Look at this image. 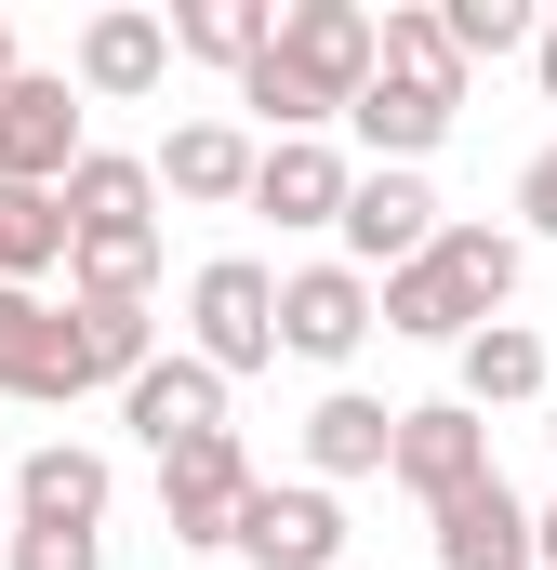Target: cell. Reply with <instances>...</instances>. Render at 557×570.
<instances>
[{
  "instance_id": "obj_1",
  "label": "cell",
  "mask_w": 557,
  "mask_h": 570,
  "mask_svg": "<svg viewBox=\"0 0 557 570\" xmlns=\"http://www.w3.org/2000/svg\"><path fill=\"white\" fill-rule=\"evenodd\" d=\"M372 67H385V13H359V0H292L278 40L240 67V107L266 120V146H305V134H332V120L372 94Z\"/></svg>"
},
{
  "instance_id": "obj_2",
  "label": "cell",
  "mask_w": 557,
  "mask_h": 570,
  "mask_svg": "<svg viewBox=\"0 0 557 570\" xmlns=\"http://www.w3.org/2000/svg\"><path fill=\"white\" fill-rule=\"evenodd\" d=\"M518 226H438V253L424 266H399L385 292V332H412V345H465V332H491L505 305H518Z\"/></svg>"
},
{
  "instance_id": "obj_3",
  "label": "cell",
  "mask_w": 557,
  "mask_h": 570,
  "mask_svg": "<svg viewBox=\"0 0 557 570\" xmlns=\"http://www.w3.org/2000/svg\"><path fill=\"white\" fill-rule=\"evenodd\" d=\"M186 358H213L226 385H240V372H266V358H278V266L213 253V266L186 279Z\"/></svg>"
},
{
  "instance_id": "obj_4",
  "label": "cell",
  "mask_w": 557,
  "mask_h": 570,
  "mask_svg": "<svg viewBox=\"0 0 557 570\" xmlns=\"http://www.w3.org/2000/svg\"><path fill=\"white\" fill-rule=\"evenodd\" d=\"M372 332H385V292L359 279V266H292V279H278V358L345 372Z\"/></svg>"
},
{
  "instance_id": "obj_5",
  "label": "cell",
  "mask_w": 557,
  "mask_h": 570,
  "mask_svg": "<svg viewBox=\"0 0 557 570\" xmlns=\"http://www.w3.org/2000/svg\"><path fill=\"white\" fill-rule=\"evenodd\" d=\"M266 478H253V451H240V425L199 438V451H173L159 464V531L173 544H240V504H253Z\"/></svg>"
},
{
  "instance_id": "obj_6",
  "label": "cell",
  "mask_w": 557,
  "mask_h": 570,
  "mask_svg": "<svg viewBox=\"0 0 557 570\" xmlns=\"http://www.w3.org/2000/svg\"><path fill=\"white\" fill-rule=\"evenodd\" d=\"M385 478L412 491L424 518H438L451 491L505 478V464H491V412H465V399H424V412H399V464H385Z\"/></svg>"
},
{
  "instance_id": "obj_7",
  "label": "cell",
  "mask_w": 557,
  "mask_h": 570,
  "mask_svg": "<svg viewBox=\"0 0 557 570\" xmlns=\"http://www.w3.org/2000/svg\"><path fill=\"white\" fill-rule=\"evenodd\" d=\"M240 558L253 570H359L345 558V504H332L319 478H266V491L240 504Z\"/></svg>"
},
{
  "instance_id": "obj_8",
  "label": "cell",
  "mask_w": 557,
  "mask_h": 570,
  "mask_svg": "<svg viewBox=\"0 0 557 570\" xmlns=\"http://www.w3.org/2000/svg\"><path fill=\"white\" fill-rule=\"evenodd\" d=\"M438 186L424 173H359V199H345V266L359 279H399V266H424L438 253Z\"/></svg>"
},
{
  "instance_id": "obj_9",
  "label": "cell",
  "mask_w": 557,
  "mask_h": 570,
  "mask_svg": "<svg viewBox=\"0 0 557 570\" xmlns=\"http://www.w3.org/2000/svg\"><path fill=\"white\" fill-rule=\"evenodd\" d=\"M120 425H134L159 464H173V451H199V438H226V372H213V358H186V345H173V358H146L134 385H120Z\"/></svg>"
},
{
  "instance_id": "obj_10",
  "label": "cell",
  "mask_w": 557,
  "mask_h": 570,
  "mask_svg": "<svg viewBox=\"0 0 557 570\" xmlns=\"http://www.w3.org/2000/svg\"><path fill=\"white\" fill-rule=\"evenodd\" d=\"M107 504H120V464L80 438H40L13 464V531H107Z\"/></svg>"
},
{
  "instance_id": "obj_11",
  "label": "cell",
  "mask_w": 557,
  "mask_h": 570,
  "mask_svg": "<svg viewBox=\"0 0 557 570\" xmlns=\"http://www.w3.org/2000/svg\"><path fill=\"white\" fill-rule=\"evenodd\" d=\"M438 570H545V518L505 491V478H478V491H451L438 518Z\"/></svg>"
},
{
  "instance_id": "obj_12",
  "label": "cell",
  "mask_w": 557,
  "mask_h": 570,
  "mask_svg": "<svg viewBox=\"0 0 557 570\" xmlns=\"http://www.w3.org/2000/svg\"><path fill=\"white\" fill-rule=\"evenodd\" d=\"M94 146H80V94L67 80H13L0 94V186H67Z\"/></svg>"
},
{
  "instance_id": "obj_13",
  "label": "cell",
  "mask_w": 557,
  "mask_h": 570,
  "mask_svg": "<svg viewBox=\"0 0 557 570\" xmlns=\"http://www.w3.org/2000/svg\"><path fill=\"white\" fill-rule=\"evenodd\" d=\"M0 399H27V412H67L80 399L67 305H40V292H13V279H0Z\"/></svg>"
},
{
  "instance_id": "obj_14",
  "label": "cell",
  "mask_w": 557,
  "mask_h": 570,
  "mask_svg": "<svg viewBox=\"0 0 557 570\" xmlns=\"http://www.w3.org/2000/svg\"><path fill=\"white\" fill-rule=\"evenodd\" d=\"M67 67H80V94H94V107H146V94L173 80V13H94Z\"/></svg>"
},
{
  "instance_id": "obj_15",
  "label": "cell",
  "mask_w": 557,
  "mask_h": 570,
  "mask_svg": "<svg viewBox=\"0 0 557 570\" xmlns=\"http://www.w3.org/2000/svg\"><path fill=\"white\" fill-rule=\"evenodd\" d=\"M253 173H266V146L240 134V120H186V134H159V199H186V213H240Z\"/></svg>"
},
{
  "instance_id": "obj_16",
  "label": "cell",
  "mask_w": 557,
  "mask_h": 570,
  "mask_svg": "<svg viewBox=\"0 0 557 570\" xmlns=\"http://www.w3.org/2000/svg\"><path fill=\"white\" fill-rule=\"evenodd\" d=\"M451 372H465V385H451L465 412H518V399H557L545 332H531V318H491V332H465V345H451Z\"/></svg>"
},
{
  "instance_id": "obj_17",
  "label": "cell",
  "mask_w": 557,
  "mask_h": 570,
  "mask_svg": "<svg viewBox=\"0 0 557 570\" xmlns=\"http://www.w3.org/2000/svg\"><path fill=\"white\" fill-rule=\"evenodd\" d=\"M345 199H359V173H345L332 134L266 146V173H253V213H278V226H345Z\"/></svg>"
},
{
  "instance_id": "obj_18",
  "label": "cell",
  "mask_w": 557,
  "mask_h": 570,
  "mask_svg": "<svg viewBox=\"0 0 557 570\" xmlns=\"http://www.w3.org/2000/svg\"><path fill=\"white\" fill-rule=\"evenodd\" d=\"M399 464V412L385 399H359V385H332L319 412H305V478L332 491V478H385Z\"/></svg>"
},
{
  "instance_id": "obj_19",
  "label": "cell",
  "mask_w": 557,
  "mask_h": 570,
  "mask_svg": "<svg viewBox=\"0 0 557 570\" xmlns=\"http://www.w3.org/2000/svg\"><path fill=\"white\" fill-rule=\"evenodd\" d=\"M53 199H67V226H80V239H134V226H159V159H120V146H94V159H80Z\"/></svg>"
},
{
  "instance_id": "obj_20",
  "label": "cell",
  "mask_w": 557,
  "mask_h": 570,
  "mask_svg": "<svg viewBox=\"0 0 557 570\" xmlns=\"http://www.w3.org/2000/svg\"><path fill=\"white\" fill-rule=\"evenodd\" d=\"M67 358H80V399H94V385H134L146 358H159V318H146V305H80V292H67Z\"/></svg>"
},
{
  "instance_id": "obj_21",
  "label": "cell",
  "mask_w": 557,
  "mask_h": 570,
  "mask_svg": "<svg viewBox=\"0 0 557 570\" xmlns=\"http://www.w3.org/2000/svg\"><path fill=\"white\" fill-rule=\"evenodd\" d=\"M67 253H80L67 199H53V186H0V279H13V292H40Z\"/></svg>"
},
{
  "instance_id": "obj_22",
  "label": "cell",
  "mask_w": 557,
  "mask_h": 570,
  "mask_svg": "<svg viewBox=\"0 0 557 570\" xmlns=\"http://www.w3.org/2000/svg\"><path fill=\"white\" fill-rule=\"evenodd\" d=\"M278 13H292V0H186V13H173V53H199V67L240 80V67L278 40Z\"/></svg>"
},
{
  "instance_id": "obj_23",
  "label": "cell",
  "mask_w": 557,
  "mask_h": 570,
  "mask_svg": "<svg viewBox=\"0 0 557 570\" xmlns=\"http://www.w3.org/2000/svg\"><path fill=\"white\" fill-rule=\"evenodd\" d=\"M67 279H80V305H146V292H159V226H134V239H80Z\"/></svg>"
},
{
  "instance_id": "obj_24",
  "label": "cell",
  "mask_w": 557,
  "mask_h": 570,
  "mask_svg": "<svg viewBox=\"0 0 557 570\" xmlns=\"http://www.w3.org/2000/svg\"><path fill=\"white\" fill-rule=\"evenodd\" d=\"M385 80H424V94H451V107H465V53H451V27H438L424 0L385 13Z\"/></svg>"
},
{
  "instance_id": "obj_25",
  "label": "cell",
  "mask_w": 557,
  "mask_h": 570,
  "mask_svg": "<svg viewBox=\"0 0 557 570\" xmlns=\"http://www.w3.org/2000/svg\"><path fill=\"white\" fill-rule=\"evenodd\" d=\"M438 27H451V53H465V67H505V53H531V40H545V13H531V0H438Z\"/></svg>"
},
{
  "instance_id": "obj_26",
  "label": "cell",
  "mask_w": 557,
  "mask_h": 570,
  "mask_svg": "<svg viewBox=\"0 0 557 570\" xmlns=\"http://www.w3.org/2000/svg\"><path fill=\"white\" fill-rule=\"evenodd\" d=\"M0 570H107V544H94V531H13Z\"/></svg>"
},
{
  "instance_id": "obj_27",
  "label": "cell",
  "mask_w": 557,
  "mask_h": 570,
  "mask_svg": "<svg viewBox=\"0 0 557 570\" xmlns=\"http://www.w3.org/2000/svg\"><path fill=\"white\" fill-rule=\"evenodd\" d=\"M518 226H531V239H557V146L518 173Z\"/></svg>"
},
{
  "instance_id": "obj_28",
  "label": "cell",
  "mask_w": 557,
  "mask_h": 570,
  "mask_svg": "<svg viewBox=\"0 0 557 570\" xmlns=\"http://www.w3.org/2000/svg\"><path fill=\"white\" fill-rule=\"evenodd\" d=\"M531 67H545V107H557V13H545V40H531Z\"/></svg>"
},
{
  "instance_id": "obj_29",
  "label": "cell",
  "mask_w": 557,
  "mask_h": 570,
  "mask_svg": "<svg viewBox=\"0 0 557 570\" xmlns=\"http://www.w3.org/2000/svg\"><path fill=\"white\" fill-rule=\"evenodd\" d=\"M13 80H27V67H13V13H0V94H13Z\"/></svg>"
},
{
  "instance_id": "obj_30",
  "label": "cell",
  "mask_w": 557,
  "mask_h": 570,
  "mask_svg": "<svg viewBox=\"0 0 557 570\" xmlns=\"http://www.w3.org/2000/svg\"><path fill=\"white\" fill-rule=\"evenodd\" d=\"M0 558H13V491H0Z\"/></svg>"
},
{
  "instance_id": "obj_31",
  "label": "cell",
  "mask_w": 557,
  "mask_h": 570,
  "mask_svg": "<svg viewBox=\"0 0 557 570\" xmlns=\"http://www.w3.org/2000/svg\"><path fill=\"white\" fill-rule=\"evenodd\" d=\"M545 570H557V504H545Z\"/></svg>"
},
{
  "instance_id": "obj_32",
  "label": "cell",
  "mask_w": 557,
  "mask_h": 570,
  "mask_svg": "<svg viewBox=\"0 0 557 570\" xmlns=\"http://www.w3.org/2000/svg\"><path fill=\"white\" fill-rule=\"evenodd\" d=\"M545 412H557V399H545ZM545 438H557V425H545Z\"/></svg>"
}]
</instances>
